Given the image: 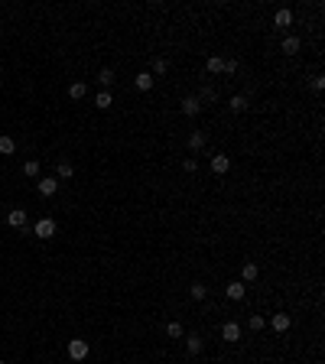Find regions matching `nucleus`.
I'll list each match as a JSON object with an SVG mask.
<instances>
[{"label": "nucleus", "instance_id": "f257e3e1", "mask_svg": "<svg viewBox=\"0 0 325 364\" xmlns=\"http://www.w3.org/2000/svg\"><path fill=\"white\" fill-rule=\"evenodd\" d=\"M88 351H91V348H88L85 338H72V341H68V358H72V361H85Z\"/></svg>", "mask_w": 325, "mask_h": 364}, {"label": "nucleus", "instance_id": "f03ea898", "mask_svg": "<svg viewBox=\"0 0 325 364\" xmlns=\"http://www.w3.org/2000/svg\"><path fill=\"white\" fill-rule=\"evenodd\" d=\"M33 234H36L39 241H49V237L55 234V221L52 218H39V221L33 224Z\"/></svg>", "mask_w": 325, "mask_h": 364}, {"label": "nucleus", "instance_id": "7ed1b4c3", "mask_svg": "<svg viewBox=\"0 0 325 364\" xmlns=\"http://www.w3.org/2000/svg\"><path fill=\"white\" fill-rule=\"evenodd\" d=\"M182 114H185V117H198V114H202V101H198L195 94L182 98Z\"/></svg>", "mask_w": 325, "mask_h": 364}, {"label": "nucleus", "instance_id": "20e7f679", "mask_svg": "<svg viewBox=\"0 0 325 364\" xmlns=\"http://www.w3.org/2000/svg\"><path fill=\"white\" fill-rule=\"evenodd\" d=\"M228 299H231V303H241V299L247 296V283H241V280H234V283H228Z\"/></svg>", "mask_w": 325, "mask_h": 364}, {"label": "nucleus", "instance_id": "39448f33", "mask_svg": "<svg viewBox=\"0 0 325 364\" xmlns=\"http://www.w3.org/2000/svg\"><path fill=\"white\" fill-rule=\"evenodd\" d=\"M289 325H293V319H289V315H286V312H276V315H273V319H270V328H273V332H276V335H283V332H289Z\"/></svg>", "mask_w": 325, "mask_h": 364}, {"label": "nucleus", "instance_id": "423d86ee", "mask_svg": "<svg viewBox=\"0 0 325 364\" xmlns=\"http://www.w3.org/2000/svg\"><path fill=\"white\" fill-rule=\"evenodd\" d=\"M36 192H39V195H46V198L55 195V192H59V179H52V176L39 179V182H36Z\"/></svg>", "mask_w": 325, "mask_h": 364}, {"label": "nucleus", "instance_id": "0eeeda50", "mask_svg": "<svg viewBox=\"0 0 325 364\" xmlns=\"http://www.w3.org/2000/svg\"><path fill=\"white\" fill-rule=\"evenodd\" d=\"M221 338L225 341H241V325L238 322H225V325H221Z\"/></svg>", "mask_w": 325, "mask_h": 364}, {"label": "nucleus", "instance_id": "6e6552de", "mask_svg": "<svg viewBox=\"0 0 325 364\" xmlns=\"http://www.w3.org/2000/svg\"><path fill=\"white\" fill-rule=\"evenodd\" d=\"M228 169H231V160H228L225 153H215L211 156V173H218V176H225Z\"/></svg>", "mask_w": 325, "mask_h": 364}, {"label": "nucleus", "instance_id": "1a4fd4ad", "mask_svg": "<svg viewBox=\"0 0 325 364\" xmlns=\"http://www.w3.org/2000/svg\"><path fill=\"white\" fill-rule=\"evenodd\" d=\"M280 49L286 52V56H296V52L302 49V39H299V36H286V39H283V46H280Z\"/></svg>", "mask_w": 325, "mask_h": 364}, {"label": "nucleus", "instance_id": "9d476101", "mask_svg": "<svg viewBox=\"0 0 325 364\" xmlns=\"http://www.w3.org/2000/svg\"><path fill=\"white\" fill-rule=\"evenodd\" d=\"M7 224H10V228H23V224H26V211H23V208H10Z\"/></svg>", "mask_w": 325, "mask_h": 364}, {"label": "nucleus", "instance_id": "9b49d317", "mask_svg": "<svg viewBox=\"0 0 325 364\" xmlns=\"http://www.w3.org/2000/svg\"><path fill=\"white\" fill-rule=\"evenodd\" d=\"M185 351L189 354H202V335H185Z\"/></svg>", "mask_w": 325, "mask_h": 364}, {"label": "nucleus", "instance_id": "f8f14e48", "mask_svg": "<svg viewBox=\"0 0 325 364\" xmlns=\"http://www.w3.org/2000/svg\"><path fill=\"white\" fill-rule=\"evenodd\" d=\"M134 85H137V91H150V88H153V75H150V72H140L134 78Z\"/></svg>", "mask_w": 325, "mask_h": 364}, {"label": "nucleus", "instance_id": "ddd939ff", "mask_svg": "<svg viewBox=\"0 0 325 364\" xmlns=\"http://www.w3.org/2000/svg\"><path fill=\"white\" fill-rule=\"evenodd\" d=\"M85 91H88L85 81H72V85H68V98H72V101H81V98H85Z\"/></svg>", "mask_w": 325, "mask_h": 364}, {"label": "nucleus", "instance_id": "4468645a", "mask_svg": "<svg viewBox=\"0 0 325 364\" xmlns=\"http://www.w3.org/2000/svg\"><path fill=\"white\" fill-rule=\"evenodd\" d=\"M257 264H244L241 267V283H251V280H257Z\"/></svg>", "mask_w": 325, "mask_h": 364}, {"label": "nucleus", "instance_id": "2eb2a0df", "mask_svg": "<svg viewBox=\"0 0 325 364\" xmlns=\"http://www.w3.org/2000/svg\"><path fill=\"white\" fill-rule=\"evenodd\" d=\"M202 147H205V134H202V130H192V134H189V150L195 153V150H202Z\"/></svg>", "mask_w": 325, "mask_h": 364}, {"label": "nucleus", "instance_id": "dca6fc26", "mask_svg": "<svg viewBox=\"0 0 325 364\" xmlns=\"http://www.w3.org/2000/svg\"><path fill=\"white\" fill-rule=\"evenodd\" d=\"M273 23H276V26H280V30H286V26H289V23H293V13H289V10H276V17H273Z\"/></svg>", "mask_w": 325, "mask_h": 364}, {"label": "nucleus", "instance_id": "f3484780", "mask_svg": "<svg viewBox=\"0 0 325 364\" xmlns=\"http://www.w3.org/2000/svg\"><path fill=\"white\" fill-rule=\"evenodd\" d=\"M228 107H231V111H247V94H234L231 101H228Z\"/></svg>", "mask_w": 325, "mask_h": 364}, {"label": "nucleus", "instance_id": "a211bd4d", "mask_svg": "<svg viewBox=\"0 0 325 364\" xmlns=\"http://www.w3.org/2000/svg\"><path fill=\"white\" fill-rule=\"evenodd\" d=\"M205 68H208L211 75H221V68H225V59H221V56H211L208 62H205Z\"/></svg>", "mask_w": 325, "mask_h": 364}, {"label": "nucleus", "instance_id": "6ab92c4d", "mask_svg": "<svg viewBox=\"0 0 325 364\" xmlns=\"http://www.w3.org/2000/svg\"><path fill=\"white\" fill-rule=\"evenodd\" d=\"M189 296L192 299H205V296H208V286H205V283H192L189 286Z\"/></svg>", "mask_w": 325, "mask_h": 364}, {"label": "nucleus", "instance_id": "aec40b11", "mask_svg": "<svg viewBox=\"0 0 325 364\" xmlns=\"http://www.w3.org/2000/svg\"><path fill=\"white\" fill-rule=\"evenodd\" d=\"M94 104H98V111H107V107L114 104V98H111V91H98V101H94Z\"/></svg>", "mask_w": 325, "mask_h": 364}, {"label": "nucleus", "instance_id": "412c9836", "mask_svg": "<svg viewBox=\"0 0 325 364\" xmlns=\"http://www.w3.org/2000/svg\"><path fill=\"white\" fill-rule=\"evenodd\" d=\"M72 173H75V169H72V163H68V160H62L59 169H55V176H59V179H72Z\"/></svg>", "mask_w": 325, "mask_h": 364}, {"label": "nucleus", "instance_id": "4be33fe9", "mask_svg": "<svg viewBox=\"0 0 325 364\" xmlns=\"http://www.w3.org/2000/svg\"><path fill=\"white\" fill-rule=\"evenodd\" d=\"M13 150H17V143H13V137H0V153H4V156H10L13 153Z\"/></svg>", "mask_w": 325, "mask_h": 364}, {"label": "nucleus", "instance_id": "5701e85b", "mask_svg": "<svg viewBox=\"0 0 325 364\" xmlns=\"http://www.w3.org/2000/svg\"><path fill=\"white\" fill-rule=\"evenodd\" d=\"M23 176H30V179H36V176H39V160H30V163H23Z\"/></svg>", "mask_w": 325, "mask_h": 364}, {"label": "nucleus", "instance_id": "b1692460", "mask_svg": "<svg viewBox=\"0 0 325 364\" xmlns=\"http://www.w3.org/2000/svg\"><path fill=\"white\" fill-rule=\"evenodd\" d=\"M166 335H169V338H182V325H179V322H169V325H166Z\"/></svg>", "mask_w": 325, "mask_h": 364}, {"label": "nucleus", "instance_id": "393cba45", "mask_svg": "<svg viewBox=\"0 0 325 364\" xmlns=\"http://www.w3.org/2000/svg\"><path fill=\"white\" fill-rule=\"evenodd\" d=\"M195 98H198V101H215V88L205 85V88H202V94H195Z\"/></svg>", "mask_w": 325, "mask_h": 364}, {"label": "nucleus", "instance_id": "a878e982", "mask_svg": "<svg viewBox=\"0 0 325 364\" xmlns=\"http://www.w3.org/2000/svg\"><path fill=\"white\" fill-rule=\"evenodd\" d=\"M264 328H267V322L260 315H251V332H264Z\"/></svg>", "mask_w": 325, "mask_h": 364}, {"label": "nucleus", "instance_id": "bb28decb", "mask_svg": "<svg viewBox=\"0 0 325 364\" xmlns=\"http://www.w3.org/2000/svg\"><path fill=\"white\" fill-rule=\"evenodd\" d=\"M98 81H101V85H111V81H114V72H111V68H101V72H98Z\"/></svg>", "mask_w": 325, "mask_h": 364}, {"label": "nucleus", "instance_id": "cd10ccee", "mask_svg": "<svg viewBox=\"0 0 325 364\" xmlns=\"http://www.w3.org/2000/svg\"><path fill=\"white\" fill-rule=\"evenodd\" d=\"M225 75H234L238 72V59H225V68H221Z\"/></svg>", "mask_w": 325, "mask_h": 364}, {"label": "nucleus", "instance_id": "c85d7f7f", "mask_svg": "<svg viewBox=\"0 0 325 364\" xmlns=\"http://www.w3.org/2000/svg\"><path fill=\"white\" fill-rule=\"evenodd\" d=\"M166 68H169V62H166V59H153V72L156 75H163Z\"/></svg>", "mask_w": 325, "mask_h": 364}, {"label": "nucleus", "instance_id": "c756f323", "mask_svg": "<svg viewBox=\"0 0 325 364\" xmlns=\"http://www.w3.org/2000/svg\"><path fill=\"white\" fill-rule=\"evenodd\" d=\"M182 169H185V173H195V169H198V163H195V160H192V156H189V160L182 163Z\"/></svg>", "mask_w": 325, "mask_h": 364}, {"label": "nucleus", "instance_id": "7c9ffc66", "mask_svg": "<svg viewBox=\"0 0 325 364\" xmlns=\"http://www.w3.org/2000/svg\"><path fill=\"white\" fill-rule=\"evenodd\" d=\"M312 88H315V91H322V88H325V78H322V75H315V78H312Z\"/></svg>", "mask_w": 325, "mask_h": 364}, {"label": "nucleus", "instance_id": "2f4dec72", "mask_svg": "<svg viewBox=\"0 0 325 364\" xmlns=\"http://www.w3.org/2000/svg\"><path fill=\"white\" fill-rule=\"evenodd\" d=\"M0 364H4V361H0Z\"/></svg>", "mask_w": 325, "mask_h": 364}]
</instances>
